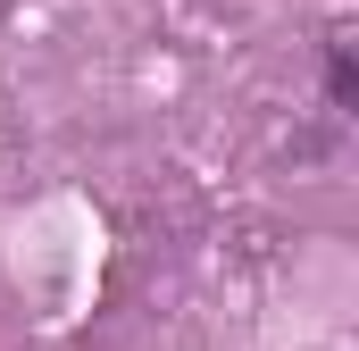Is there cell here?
Segmentation results:
<instances>
[]
</instances>
